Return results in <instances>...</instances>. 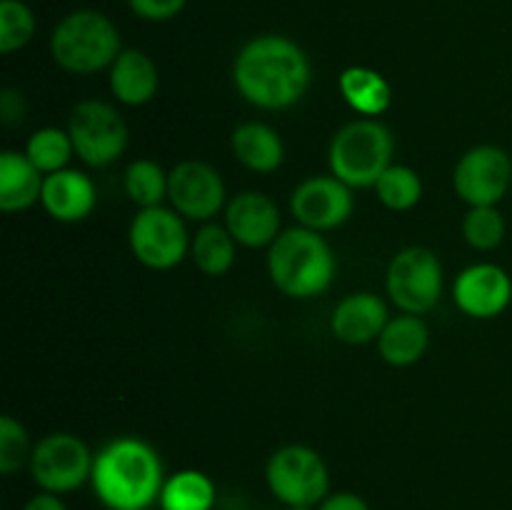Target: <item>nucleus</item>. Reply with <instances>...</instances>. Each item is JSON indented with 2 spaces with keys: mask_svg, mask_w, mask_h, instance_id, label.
Returning a JSON list of instances; mask_svg holds the SVG:
<instances>
[{
  "mask_svg": "<svg viewBox=\"0 0 512 510\" xmlns=\"http://www.w3.org/2000/svg\"><path fill=\"white\" fill-rule=\"evenodd\" d=\"M310 60L283 35H260L240 48L233 65L238 93L263 110H285L310 88Z\"/></svg>",
  "mask_w": 512,
  "mask_h": 510,
  "instance_id": "1",
  "label": "nucleus"
},
{
  "mask_svg": "<svg viewBox=\"0 0 512 510\" xmlns=\"http://www.w3.org/2000/svg\"><path fill=\"white\" fill-rule=\"evenodd\" d=\"M90 485L108 510H148L165 485L163 463L145 440H110L95 455Z\"/></svg>",
  "mask_w": 512,
  "mask_h": 510,
  "instance_id": "2",
  "label": "nucleus"
},
{
  "mask_svg": "<svg viewBox=\"0 0 512 510\" xmlns=\"http://www.w3.org/2000/svg\"><path fill=\"white\" fill-rule=\"evenodd\" d=\"M335 253L328 240L310 228H290L268 250V273L288 298L308 300L325 293L335 278Z\"/></svg>",
  "mask_w": 512,
  "mask_h": 510,
  "instance_id": "3",
  "label": "nucleus"
},
{
  "mask_svg": "<svg viewBox=\"0 0 512 510\" xmlns=\"http://www.w3.org/2000/svg\"><path fill=\"white\" fill-rule=\"evenodd\" d=\"M50 53L68 73L93 75L110 68L123 50L118 28L108 15L98 10H75L55 25L50 35Z\"/></svg>",
  "mask_w": 512,
  "mask_h": 510,
  "instance_id": "4",
  "label": "nucleus"
},
{
  "mask_svg": "<svg viewBox=\"0 0 512 510\" xmlns=\"http://www.w3.org/2000/svg\"><path fill=\"white\" fill-rule=\"evenodd\" d=\"M395 138L388 125L360 118L335 133L328 150L330 175L350 188H375L380 175L393 165Z\"/></svg>",
  "mask_w": 512,
  "mask_h": 510,
  "instance_id": "5",
  "label": "nucleus"
},
{
  "mask_svg": "<svg viewBox=\"0 0 512 510\" xmlns=\"http://www.w3.org/2000/svg\"><path fill=\"white\" fill-rule=\"evenodd\" d=\"M265 483L285 508H318L330 495L328 465L308 445H283L275 450L265 465Z\"/></svg>",
  "mask_w": 512,
  "mask_h": 510,
  "instance_id": "6",
  "label": "nucleus"
},
{
  "mask_svg": "<svg viewBox=\"0 0 512 510\" xmlns=\"http://www.w3.org/2000/svg\"><path fill=\"white\" fill-rule=\"evenodd\" d=\"M75 155L90 168L115 163L128 148V125L113 105L103 100H83L73 108L68 123Z\"/></svg>",
  "mask_w": 512,
  "mask_h": 510,
  "instance_id": "7",
  "label": "nucleus"
},
{
  "mask_svg": "<svg viewBox=\"0 0 512 510\" xmlns=\"http://www.w3.org/2000/svg\"><path fill=\"white\" fill-rule=\"evenodd\" d=\"M385 283H388L390 300L403 313H430L443 293V265L433 250L410 245L390 260Z\"/></svg>",
  "mask_w": 512,
  "mask_h": 510,
  "instance_id": "8",
  "label": "nucleus"
},
{
  "mask_svg": "<svg viewBox=\"0 0 512 510\" xmlns=\"http://www.w3.org/2000/svg\"><path fill=\"white\" fill-rule=\"evenodd\" d=\"M95 455L88 443L73 433H50L30 455V475L35 485L48 493H73L93 475Z\"/></svg>",
  "mask_w": 512,
  "mask_h": 510,
  "instance_id": "9",
  "label": "nucleus"
},
{
  "mask_svg": "<svg viewBox=\"0 0 512 510\" xmlns=\"http://www.w3.org/2000/svg\"><path fill=\"white\" fill-rule=\"evenodd\" d=\"M130 250L150 270H170L190 250L183 215L175 208H145L130 223Z\"/></svg>",
  "mask_w": 512,
  "mask_h": 510,
  "instance_id": "10",
  "label": "nucleus"
},
{
  "mask_svg": "<svg viewBox=\"0 0 512 510\" xmlns=\"http://www.w3.org/2000/svg\"><path fill=\"white\" fill-rule=\"evenodd\" d=\"M512 185V158L498 145H475L458 160L453 188L470 208L498 205Z\"/></svg>",
  "mask_w": 512,
  "mask_h": 510,
  "instance_id": "11",
  "label": "nucleus"
},
{
  "mask_svg": "<svg viewBox=\"0 0 512 510\" xmlns=\"http://www.w3.org/2000/svg\"><path fill=\"white\" fill-rule=\"evenodd\" d=\"M355 200L350 185L335 175H313L290 195V210L303 228L335 230L353 215Z\"/></svg>",
  "mask_w": 512,
  "mask_h": 510,
  "instance_id": "12",
  "label": "nucleus"
},
{
  "mask_svg": "<svg viewBox=\"0 0 512 510\" xmlns=\"http://www.w3.org/2000/svg\"><path fill=\"white\" fill-rule=\"evenodd\" d=\"M168 198L188 220H210L225 208V183L203 160L178 163L168 175Z\"/></svg>",
  "mask_w": 512,
  "mask_h": 510,
  "instance_id": "13",
  "label": "nucleus"
},
{
  "mask_svg": "<svg viewBox=\"0 0 512 510\" xmlns=\"http://www.w3.org/2000/svg\"><path fill=\"white\" fill-rule=\"evenodd\" d=\"M453 298L470 318H498L512 303V278L500 265L475 263L455 278Z\"/></svg>",
  "mask_w": 512,
  "mask_h": 510,
  "instance_id": "14",
  "label": "nucleus"
},
{
  "mask_svg": "<svg viewBox=\"0 0 512 510\" xmlns=\"http://www.w3.org/2000/svg\"><path fill=\"white\" fill-rule=\"evenodd\" d=\"M225 228L245 248H265L280 235V210L265 193L245 190L225 205Z\"/></svg>",
  "mask_w": 512,
  "mask_h": 510,
  "instance_id": "15",
  "label": "nucleus"
},
{
  "mask_svg": "<svg viewBox=\"0 0 512 510\" xmlns=\"http://www.w3.org/2000/svg\"><path fill=\"white\" fill-rule=\"evenodd\" d=\"M390 313L388 305L380 295L363 290V293H350L335 305L330 330L340 343L363 345L370 340H378L383 328L388 325Z\"/></svg>",
  "mask_w": 512,
  "mask_h": 510,
  "instance_id": "16",
  "label": "nucleus"
},
{
  "mask_svg": "<svg viewBox=\"0 0 512 510\" xmlns=\"http://www.w3.org/2000/svg\"><path fill=\"white\" fill-rule=\"evenodd\" d=\"M40 203L50 218L60 220V223H78L93 213L98 193L88 175L80 170L63 168L58 173L45 175Z\"/></svg>",
  "mask_w": 512,
  "mask_h": 510,
  "instance_id": "17",
  "label": "nucleus"
},
{
  "mask_svg": "<svg viewBox=\"0 0 512 510\" xmlns=\"http://www.w3.org/2000/svg\"><path fill=\"white\" fill-rule=\"evenodd\" d=\"M160 85L158 65L143 50L128 48L110 65V93L123 105H145L155 98Z\"/></svg>",
  "mask_w": 512,
  "mask_h": 510,
  "instance_id": "18",
  "label": "nucleus"
},
{
  "mask_svg": "<svg viewBox=\"0 0 512 510\" xmlns=\"http://www.w3.org/2000/svg\"><path fill=\"white\" fill-rule=\"evenodd\" d=\"M45 175L30 163L25 153L3 150L0 153V210L23 213L33 208L43 195Z\"/></svg>",
  "mask_w": 512,
  "mask_h": 510,
  "instance_id": "19",
  "label": "nucleus"
},
{
  "mask_svg": "<svg viewBox=\"0 0 512 510\" xmlns=\"http://www.w3.org/2000/svg\"><path fill=\"white\" fill-rule=\"evenodd\" d=\"M230 145H233V155L238 158V163L255 173H273L285 160V145L278 130L260 120L238 125Z\"/></svg>",
  "mask_w": 512,
  "mask_h": 510,
  "instance_id": "20",
  "label": "nucleus"
},
{
  "mask_svg": "<svg viewBox=\"0 0 512 510\" xmlns=\"http://www.w3.org/2000/svg\"><path fill=\"white\" fill-rule=\"evenodd\" d=\"M430 343V330L420 315H398L390 318L378 338L380 358L395 368L415 365L425 355Z\"/></svg>",
  "mask_w": 512,
  "mask_h": 510,
  "instance_id": "21",
  "label": "nucleus"
},
{
  "mask_svg": "<svg viewBox=\"0 0 512 510\" xmlns=\"http://www.w3.org/2000/svg\"><path fill=\"white\" fill-rule=\"evenodd\" d=\"M340 95L345 103L355 110V113L365 115V118H375L383 115L393 103V88L385 80L383 73L365 65H350L340 73Z\"/></svg>",
  "mask_w": 512,
  "mask_h": 510,
  "instance_id": "22",
  "label": "nucleus"
},
{
  "mask_svg": "<svg viewBox=\"0 0 512 510\" xmlns=\"http://www.w3.org/2000/svg\"><path fill=\"white\" fill-rule=\"evenodd\" d=\"M218 490L203 470L185 468L165 478L160 490V510H213Z\"/></svg>",
  "mask_w": 512,
  "mask_h": 510,
  "instance_id": "23",
  "label": "nucleus"
},
{
  "mask_svg": "<svg viewBox=\"0 0 512 510\" xmlns=\"http://www.w3.org/2000/svg\"><path fill=\"white\" fill-rule=\"evenodd\" d=\"M235 245H238V240L230 235L225 225L208 223L195 233L193 243H190V255H193V263L198 265L200 273L220 278L233 268Z\"/></svg>",
  "mask_w": 512,
  "mask_h": 510,
  "instance_id": "24",
  "label": "nucleus"
},
{
  "mask_svg": "<svg viewBox=\"0 0 512 510\" xmlns=\"http://www.w3.org/2000/svg\"><path fill=\"white\" fill-rule=\"evenodd\" d=\"M168 175L160 163L148 158L133 160V163L125 168L123 175V188L125 195L138 205L140 210L145 208H158L163 205V200L168 198Z\"/></svg>",
  "mask_w": 512,
  "mask_h": 510,
  "instance_id": "25",
  "label": "nucleus"
},
{
  "mask_svg": "<svg viewBox=\"0 0 512 510\" xmlns=\"http://www.w3.org/2000/svg\"><path fill=\"white\" fill-rule=\"evenodd\" d=\"M75 153V145L70 140L68 130L60 128H40L25 143V155L30 158V163L40 170L43 175L58 173V170L68 168L70 158Z\"/></svg>",
  "mask_w": 512,
  "mask_h": 510,
  "instance_id": "26",
  "label": "nucleus"
},
{
  "mask_svg": "<svg viewBox=\"0 0 512 510\" xmlns=\"http://www.w3.org/2000/svg\"><path fill=\"white\" fill-rule=\"evenodd\" d=\"M378 200L388 210H413L423 198V180L410 165H390L375 183Z\"/></svg>",
  "mask_w": 512,
  "mask_h": 510,
  "instance_id": "27",
  "label": "nucleus"
},
{
  "mask_svg": "<svg viewBox=\"0 0 512 510\" xmlns=\"http://www.w3.org/2000/svg\"><path fill=\"white\" fill-rule=\"evenodd\" d=\"M505 230L508 225L498 205H478L463 218V238L475 250H495L505 240Z\"/></svg>",
  "mask_w": 512,
  "mask_h": 510,
  "instance_id": "28",
  "label": "nucleus"
},
{
  "mask_svg": "<svg viewBox=\"0 0 512 510\" xmlns=\"http://www.w3.org/2000/svg\"><path fill=\"white\" fill-rule=\"evenodd\" d=\"M35 35V15L23 0L0 3V53L10 55L25 48Z\"/></svg>",
  "mask_w": 512,
  "mask_h": 510,
  "instance_id": "29",
  "label": "nucleus"
},
{
  "mask_svg": "<svg viewBox=\"0 0 512 510\" xmlns=\"http://www.w3.org/2000/svg\"><path fill=\"white\" fill-rule=\"evenodd\" d=\"M30 448L28 430L13 418V415H3L0 418V473L15 475L25 463H30Z\"/></svg>",
  "mask_w": 512,
  "mask_h": 510,
  "instance_id": "30",
  "label": "nucleus"
},
{
  "mask_svg": "<svg viewBox=\"0 0 512 510\" xmlns=\"http://www.w3.org/2000/svg\"><path fill=\"white\" fill-rule=\"evenodd\" d=\"M128 3H130V10H133L138 18L160 23V20L175 18V15L185 8L188 0H128Z\"/></svg>",
  "mask_w": 512,
  "mask_h": 510,
  "instance_id": "31",
  "label": "nucleus"
},
{
  "mask_svg": "<svg viewBox=\"0 0 512 510\" xmlns=\"http://www.w3.org/2000/svg\"><path fill=\"white\" fill-rule=\"evenodd\" d=\"M318 510H370V505L368 500L360 498L358 493L340 490V493H330L328 498L318 505Z\"/></svg>",
  "mask_w": 512,
  "mask_h": 510,
  "instance_id": "32",
  "label": "nucleus"
},
{
  "mask_svg": "<svg viewBox=\"0 0 512 510\" xmlns=\"http://www.w3.org/2000/svg\"><path fill=\"white\" fill-rule=\"evenodd\" d=\"M25 113V105H23V95L18 90H10L5 88L3 95H0V115H3L5 123H13V120H20Z\"/></svg>",
  "mask_w": 512,
  "mask_h": 510,
  "instance_id": "33",
  "label": "nucleus"
},
{
  "mask_svg": "<svg viewBox=\"0 0 512 510\" xmlns=\"http://www.w3.org/2000/svg\"><path fill=\"white\" fill-rule=\"evenodd\" d=\"M23 510H68V505L63 503L58 493H48V490H40L38 495L28 500L23 505Z\"/></svg>",
  "mask_w": 512,
  "mask_h": 510,
  "instance_id": "34",
  "label": "nucleus"
},
{
  "mask_svg": "<svg viewBox=\"0 0 512 510\" xmlns=\"http://www.w3.org/2000/svg\"><path fill=\"white\" fill-rule=\"evenodd\" d=\"M285 510H315V508H308V505H295V508H285Z\"/></svg>",
  "mask_w": 512,
  "mask_h": 510,
  "instance_id": "35",
  "label": "nucleus"
}]
</instances>
